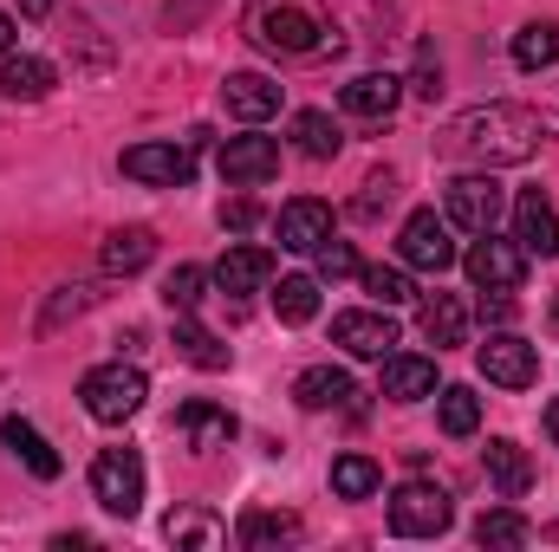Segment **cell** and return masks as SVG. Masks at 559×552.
<instances>
[{"label": "cell", "mask_w": 559, "mask_h": 552, "mask_svg": "<svg viewBox=\"0 0 559 552\" xmlns=\"http://www.w3.org/2000/svg\"><path fill=\"white\" fill-rule=\"evenodd\" d=\"M475 364H481V377L501 384V391H534V384H540V351H534L521 332H495L488 345H475Z\"/></svg>", "instance_id": "52a82bcc"}, {"label": "cell", "mask_w": 559, "mask_h": 552, "mask_svg": "<svg viewBox=\"0 0 559 552\" xmlns=\"http://www.w3.org/2000/svg\"><path fill=\"white\" fill-rule=\"evenodd\" d=\"M274 235H280V248H293V254H319V241L332 235V208L299 195V202H286L274 215Z\"/></svg>", "instance_id": "5bb4252c"}, {"label": "cell", "mask_w": 559, "mask_h": 552, "mask_svg": "<svg viewBox=\"0 0 559 552\" xmlns=\"http://www.w3.org/2000/svg\"><path fill=\"white\" fill-rule=\"evenodd\" d=\"M554 131V118L527 111V105H475L462 118L442 124L436 149L455 156V163H481V169H501V163H527L540 156V143Z\"/></svg>", "instance_id": "6da1fadb"}, {"label": "cell", "mask_w": 559, "mask_h": 552, "mask_svg": "<svg viewBox=\"0 0 559 552\" xmlns=\"http://www.w3.org/2000/svg\"><path fill=\"white\" fill-rule=\"evenodd\" d=\"M261 221V208L248 202V195H235V202H222V228H235V235H248Z\"/></svg>", "instance_id": "f35d334b"}, {"label": "cell", "mask_w": 559, "mask_h": 552, "mask_svg": "<svg viewBox=\"0 0 559 552\" xmlns=\"http://www.w3.org/2000/svg\"><path fill=\"white\" fill-rule=\"evenodd\" d=\"M131 182H143V189H182L189 176H195V149L182 143H131L124 149V163H118Z\"/></svg>", "instance_id": "30bf717a"}, {"label": "cell", "mask_w": 559, "mask_h": 552, "mask_svg": "<svg viewBox=\"0 0 559 552\" xmlns=\"http://www.w3.org/2000/svg\"><path fill=\"white\" fill-rule=\"evenodd\" d=\"M462 267H468V279H475L481 292H514V286L527 279V254H521V241H501V235L488 228V235H475V248L462 254Z\"/></svg>", "instance_id": "ba28073f"}, {"label": "cell", "mask_w": 559, "mask_h": 552, "mask_svg": "<svg viewBox=\"0 0 559 552\" xmlns=\"http://www.w3.org/2000/svg\"><path fill=\"white\" fill-rule=\"evenodd\" d=\"M286 540H299V520L293 514H248L241 520V547H286Z\"/></svg>", "instance_id": "836d02e7"}, {"label": "cell", "mask_w": 559, "mask_h": 552, "mask_svg": "<svg viewBox=\"0 0 559 552\" xmlns=\"http://www.w3.org/2000/svg\"><path fill=\"white\" fill-rule=\"evenodd\" d=\"M222 105H228V118H241V124H267V118L280 111V85L261 79V72H228Z\"/></svg>", "instance_id": "2e32d148"}, {"label": "cell", "mask_w": 559, "mask_h": 552, "mask_svg": "<svg viewBox=\"0 0 559 552\" xmlns=\"http://www.w3.org/2000/svg\"><path fill=\"white\" fill-rule=\"evenodd\" d=\"M358 391H352V377L338 371V364H312V371H299V384H293V404L299 410H338V404H352Z\"/></svg>", "instance_id": "ffe728a7"}, {"label": "cell", "mask_w": 559, "mask_h": 552, "mask_svg": "<svg viewBox=\"0 0 559 552\" xmlns=\"http://www.w3.org/2000/svg\"><path fill=\"white\" fill-rule=\"evenodd\" d=\"M397 254H404V267H417V274H442V267H455L449 215H436V208H417V215L404 221V235H397Z\"/></svg>", "instance_id": "9c48e42d"}, {"label": "cell", "mask_w": 559, "mask_h": 552, "mask_svg": "<svg viewBox=\"0 0 559 552\" xmlns=\"http://www.w3.org/2000/svg\"><path fill=\"white\" fill-rule=\"evenodd\" d=\"M7 52H13V20L0 13V59H7Z\"/></svg>", "instance_id": "7bdbcfd3"}, {"label": "cell", "mask_w": 559, "mask_h": 552, "mask_svg": "<svg viewBox=\"0 0 559 552\" xmlns=\"http://www.w3.org/2000/svg\"><path fill=\"white\" fill-rule=\"evenodd\" d=\"M267 279H274V254H267V248H228L222 267H215V286L235 292V299L254 292V286H267Z\"/></svg>", "instance_id": "7402d4cb"}, {"label": "cell", "mask_w": 559, "mask_h": 552, "mask_svg": "<svg viewBox=\"0 0 559 552\" xmlns=\"http://www.w3.org/2000/svg\"><path fill=\"white\" fill-rule=\"evenodd\" d=\"M417 92H423V98H436V92H442V65H436L429 52H423V65H417Z\"/></svg>", "instance_id": "ab89813d"}, {"label": "cell", "mask_w": 559, "mask_h": 552, "mask_svg": "<svg viewBox=\"0 0 559 552\" xmlns=\"http://www.w3.org/2000/svg\"><path fill=\"white\" fill-rule=\"evenodd\" d=\"M0 442H7V448L39 475V481H59V455H52V442H46L26 416H7V422H0Z\"/></svg>", "instance_id": "cb8c5ba5"}, {"label": "cell", "mask_w": 559, "mask_h": 552, "mask_svg": "<svg viewBox=\"0 0 559 552\" xmlns=\"http://www.w3.org/2000/svg\"><path fill=\"white\" fill-rule=\"evenodd\" d=\"M384 397L391 404H423L436 397V358H384Z\"/></svg>", "instance_id": "44dd1931"}, {"label": "cell", "mask_w": 559, "mask_h": 552, "mask_svg": "<svg viewBox=\"0 0 559 552\" xmlns=\"http://www.w3.org/2000/svg\"><path fill=\"white\" fill-rule=\"evenodd\" d=\"M182 435H189V448H202V455H209V448H228V442H235V416L222 410V404H202V397H195V404H182Z\"/></svg>", "instance_id": "d4e9b609"}, {"label": "cell", "mask_w": 559, "mask_h": 552, "mask_svg": "<svg viewBox=\"0 0 559 552\" xmlns=\"http://www.w3.org/2000/svg\"><path fill=\"white\" fill-rule=\"evenodd\" d=\"M163 533H169L176 547H202V552H215L222 540H228V527H222L209 507H176V514L163 520Z\"/></svg>", "instance_id": "4316f807"}, {"label": "cell", "mask_w": 559, "mask_h": 552, "mask_svg": "<svg viewBox=\"0 0 559 552\" xmlns=\"http://www.w3.org/2000/svg\"><path fill=\"white\" fill-rule=\"evenodd\" d=\"M481 468H488V481H495V494H501V501H521V494L534 488V461H527V448H521V442H508V435L481 448Z\"/></svg>", "instance_id": "e0dca14e"}, {"label": "cell", "mask_w": 559, "mask_h": 552, "mask_svg": "<svg viewBox=\"0 0 559 552\" xmlns=\"http://www.w3.org/2000/svg\"><path fill=\"white\" fill-rule=\"evenodd\" d=\"M79 397H85V416H98V422H131L150 397V377L138 364H98V371H85Z\"/></svg>", "instance_id": "3957f363"}, {"label": "cell", "mask_w": 559, "mask_h": 552, "mask_svg": "<svg viewBox=\"0 0 559 552\" xmlns=\"http://www.w3.org/2000/svg\"><path fill=\"white\" fill-rule=\"evenodd\" d=\"M274 312H280V325H306V319L319 312V279L312 274H286L274 286Z\"/></svg>", "instance_id": "1f68e13d"}, {"label": "cell", "mask_w": 559, "mask_h": 552, "mask_svg": "<svg viewBox=\"0 0 559 552\" xmlns=\"http://www.w3.org/2000/svg\"><path fill=\"white\" fill-rule=\"evenodd\" d=\"M514 241H521V254L534 261H554L559 254V208L540 195V189H527L521 202H514Z\"/></svg>", "instance_id": "7c38bea8"}, {"label": "cell", "mask_w": 559, "mask_h": 552, "mask_svg": "<svg viewBox=\"0 0 559 552\" xmlns=\"http://www.w3.org/2000/svg\"><path fill=\"white\" fill-rule=\"evenodd\" d=\"M332 345H345L352 358H391L397 345V319L378 305V312H338L332 319Z\"/></svg>", "instance_id": "8fae6325"}, {"label": "cell", "mask_w": 559, "mask_h": 552, "mask_svg": "<svg viewBox=\"0 0 559 552\" xmlns=\"http://www.w3.org/2000/svg\"><path fill=\"white\" fill-rule=\"evenodd\" d=\"M514 65H521V72H547V65H559V26L554 20H534V26L514 33Z\"/></svg>", "instance_id": "f1b7e54d"}, {"label": "cell", "mask_w": 559, "mask_h": 552, "mask_svg": "<svg viewBox=\"0 0 559 552\" xmlns=\"http://www.w3.org/2000/svg\"><path fill=\"white\" fill-rule=\"evenodd\" d=\"M241 26H248V39L261 52H280V59L338 52L332 20H325V0H248L241 7Z\"/></svg>", "instance_id": "7a4b0ae2"}, {"label": "cell", "mask_w": 559, "mask_h": 552, "mask_svg": "<svg viewBox=\"0 0 559 552\" xmlns=\"http://www.w3.org/2000/svg\"><path fill=\"white\" fill-rule=\"evenodd\" d=\"M547 435H554V448H559V404H547Z\"/></svg>", "instance_id": "ee69618b"}, {"label": "cell", "mask_w": 559, "mask_h": 552, "mask_svg": "<svg viewBox=\"0 0 559 552\" xmlns=\"http://www.w3.org/2000/svg\"><path fill=\"white\" fill-rule=\"evenodd\" d=\"M391 202H397V176L384 169V176H371V182H365V195L352 202V215H358V221H378V215H384Z\"/></svg>", "instance_id": "8d00e7d4"}, {"label": "cell", "mask_w": 559, "mask_h": 552, "mask_svg": "<svg viewBox=\"0 0 559 552\" xmlns=\"http://www.w3.org/2000/svg\"><path fill=\"white\" fill-rule=\"evenodd\" d=\"M202 286H209L202 267H176V274L163 279V305H169V312H195V305H202Z\"/></svg>", "instance_id": "d590c367"}, {"label": "cell", "mask_w": 559, "mask_h": 552, "mask_svg": "<svg viewBox=\"0 0 559 552\" xmlns=\"http://www.w3.org/2000/svg\"><path fill=\"white\" fill-rule=\"evenodd\" d=\"M358 279H365V292H371L378 305H411V299H417V286H411L404 267H358Z\"/></svg>", "instance_id": "e575fe53"}, {"label": "cell", "mask_w": 559, "mask_h": 552, "mask_svg": "<svg viewBox=\"0 0 559 552\" xmlns=\"http://www.w3.org/2000/svg\"><path fill=\"white\" fill-rule=\"evenodd\" d=\"M449 520H455V507L436 481H404L391 494V533H404V540H436V533H449Z\"/></svg>", "instance_id": "8992f818"}, {"label": "cell", "mask_w": 559, "mask_h": 552, "mask_svg": "<svg viewBox=\"0 0 559 552\" xmlns=\"http://www.w3.org/2000/svg\"><path fill=\"white\" fill-rule=\"evenodd\" d=\"M280 169V143L274 137H228L222 143V182L228 189H254Z\"/></svg>", "instance_id": "4fadbf2b"}, {"label": "cell", "mask_w": 559, "mask_h": 552, "mask_svg": "<svg viewBox=\"0 0 559 552\" xmlns=\"http://www.w3.org/2000/svg\"><path fill=\"white\" fill-rule=\"evenodd\" d=\"M319 274H325V279H352V274H358L352 241H332V235H325V241H319Z\"/></svg>", "instance_id": "74e56055"}, {"label": "cell", "mask_w": 559, "mask_h": 552, "mask_svg": "<svg viewBox=\"0 0 559 552\" xmlns=\"http://www.w3.org/2000/svg\"><path fill=\"white\" fill-rule=\"evenodd\" d=\"M475 540H481V547H527V540H534V527H527L514 507H495V514H481V520H475Z\"/></svg>", "instance_id": "d6a6232c"}, {"label": "cell", "mask_w": 559, "mask_h": 552, "mask_svg": "<svg viewBox=\"0 0 559 552\" xmlns=\"http://www.w3.org/2000/svg\"><path fill=\"white\" fill-rule=\"evenodd\" d=\"M92 501L118 520H131L143 507V455L138 448H98L92 461Z\"/></svg>", "instance_id": "277c9868"}, {"label": "cell", "mask_w": 559, "mask_h": 552, "mask_svg": "<svg viewBox=\"0 0 559 552\" xmlns=\"http://www.w3.org/2000/svg\"><path fill=\"white\" fill-rule=\"evenodd\" d=\"M176 358H189L195 371H228V345L209 332V325H195V312H176Z\"/></svg>", "instance_id": "603a6c76"}, {"label": "cell", "mask_w": 559, "mask_h": 552, "mask_svg": "<svg viewBox=\"0 0 559 552\" xmlns=\"http://www.w3.org/2000/svg\"><path fill=\"white\" fill-rule=\"evenodd\" d=\"M417 319H423V338H429L436 351H455V345L468 338V305H462L455 292H429L417 305Z\"/></svg>", "instance_id": "ac0fdd59"}, {"label": "cell", "mask_w": 559, "mask_h": 552, "mask_svg": "<svg viewBox=\"0 0 559 552\" xmlns=\"http://www.w3.org/2000/svg\"><path fill=\"white\" fill-rule=\"evenodd\" d=\"M481 319H495V325H508V319H514V299H508V292H495V299H481Z\"/></svg>", "instance_id": "60d3db41"}, {"label": "cell", "mask_w": 559, "mask_h": 552, "mask_svg": "<svg viewBox=\"0 0 559 552\" xmlns=\"http://www.w3.org/2000/svg\"><path fill=\"white\" fill-rule=\"evenodd\" d=\"M46 92H52V65H46V59H33V52H7V59H0V98L39 105Z\"/></svg>", "instance_id": "d6986e66"}, {"label": "cell", "mask_w": 559, "mask_h": 552, "mask_svg": "<svg viewBox=\"0 0 559 552\" xmlns=\"http://www.w3.org/2000/svg\"><path fill=\"white\" fill-rule=\"evenodd\" d=\"M98 261H105V274L131 279L156 261V235H150V228H118V235H105V254H98Z\"/></svg>", "instance_id": "484cf974"}, {"label": "cell", "mask_w": 559, "mask_h": 552, "mask_svg": "<svg viewBox=\"0 0 559 552\" xmlns=\"http://www.w3.org/2000/svg\"><path fill=\"white\" fill-rule=\"evenodd\" d=\"M501 182L488 176V169H468V176H455L449 189H442V215H449V228H462V235H488L495 221H501Z\"/></svg>", "instance_id": "5b68a950"}, {"label": "cell", "mask_w": 559, "mask_h": 552, "mask_svg": "<svg viewBox=\"0 0 559 552\" xmlns=\"http://www.w3.org/2000/svg\"><path fill=\"white\" fill-rule=\"evenodd\" d=\"M52 7H59V0H20V13H26V20H39V13H52Z\"/></svg>", "instance_id": "b9f144b4"}, {"label": "cell", "mask_w": 559, "mask_h": 552, "mask_svg": "<svg viewBox=\"0 0 559 552\" xmlns=\"http://www.w3.org/2000/svg\"><path fill=\"white\" fill-rule=\"evenodd\" d=\"M338 124H332V118H325V111H299V118H293V149H299V156H312V163H332V156H338Z\"/></svg>", "instance_id": "4dcf8cb0"}, {"label": "cell", "mask_w": 559, "mask_h": 552, "mask_svg": "<svg viewBox=\"0 0 559 552\" xmlns=\"http://www.w3.org/2000/svg\"><path fill=\"white\" fill-rule=\"evenodd\" d=\"M378 488H384V468L371 455H338L332 461V494L338 501H371Z\"/></svg>", "instance_id": "83f0119b"}, {"label": "cell", "mask_w": 559, "mask_h": 552, "mask_svg": "<svg viewBox=\"0 0 559 552\" xmlns=\"http://www.w3.org/2000/svg\"><path fill=\"white\" fill-rule=\"evenodd\" d=\"M554 319H559V305H554Z\"/></svg>", "instance_id": "f6af8a7d"}, {"label": "cell", "mask_w": 559, "mask_h": 552, "mask_svg": "<svg viewBox=\"0 0 559 552\" xmlns=\"http://www.w3.org/2000/svg\"><path fill=\"white\" fill-rule=\"evenodd\" d=\"M397 98H404V79H397V72H358V79L338 92V105H345L352 118H365V124H384V118L397 111Z\"/></svg>", "instance_id": "9a60e30c"}, {"label": "cell", "mask_w": 559, "mask_h": 552, "mask_svg": "<svg viewBox=\"0 0 559 552\" xmlns=\"http://www.w3.org/2000/svg\"><path fill=\"white\" fill-rule=\"evenodd\" d=\"M436 422H442V435H475V429H481V397H475L468 384L436 391Z\"/></svg>", "instance_id": "f546056e"}]
</instances>
